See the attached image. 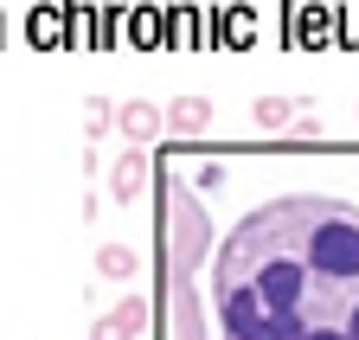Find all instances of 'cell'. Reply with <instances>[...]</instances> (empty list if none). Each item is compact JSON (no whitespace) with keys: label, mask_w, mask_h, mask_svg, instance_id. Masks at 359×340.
I'll list each match as a JSON object with an SVG mask.
<instances>
[{"label":"cell","mask_w":359,"mask_h":340,"mask_svg":"<svg viewBox=\"0 0 359 340\" xmlns=\"http://www.w3.org/2000/svg\"><path fill=\"white\" fill-rule=\"evenodd\" d=\"M289 142H295V148H308V142H321V122H314V116H302L295 129H289Z\"/></svg>","instance_id":"11"},{"label":"cell","mask_w":359,"mask_h":340,"mask_svg":"<svg viewBox=\"0 0 359 340\" xmlns=\"http://www.w3.org/2000/svg\"><path fill=\"white\" fill-rule=\"evenodd\" d=\"M302 109H308V103H302V97H283V90H276V97H257V103H250L257 129H276V135H283V129H295V122H302Z\"/></svg>","instance_id":"7"},{"label":"cell","mask_w":359,"mask_h":340,"mask_svg":"<svg viewBox=\"0 0 359 340\" xmlns=\"http://www.w3.org/2000/svg\"><path fill=\"white\" fill-rule=\"evenodd\" d=\"M83 122H90V142H103L116 129V103L109 97H83Z\"/></svg>","instance_id":"9"},{"label":"cell","mask_w":359,"mask_h":340,"mask_svg":"<svg viewBox=\"0 0 359 340\" xmlns=\"http://www.w3.org/2000/svg\"><path fill=\"white\" fill-rule=\"evenodd\" d=\"M116 129H122V148H148L167 129V109L148 97H128V103H116Z\"/></svg>","instance_id":"4"},{"label":"cell","mask_w":359,"mask_h":340,"mask_svg":"<svg viewBox=\"0 0 359 340\" xmlns=\"http://www.w3.org/2000/svg\"><path fill=\"white\" fill-rule=\"evenodd\" d=\"M135 270H142V257H135L128 244H97V276H109V283H128Z\"/></svg>","instance_id":"8"},{"label":"cell","mask_w":359,"mask_h":340,"mask_svg":"<svg viewBox=\"0 0 359 340\" xmlns=\"http://www.w3.org/2000/svg\"><path fill=\"white\" fill-rule=\"evenodd\" d=\"M224 340H359V205L269 199L224 231L212 270Z\"/></svg>","instance_id":"1"},{"label":"cell","mask_w":359,"mask_h":340,"mask_svg":"<svg viewBox=\"0 0 359 340\" xmlns=\"http://www.w3.org/2000/svg\"><path fill=\"white\" fill-rule=\"evenodd\" d=\"M161 13H135V46H161Z\"/></svg>","instance_id":"10"},{"label":"cell","mask_w":359,"mask_h":340,"mask_svg":"<svg viewBox=\"0 0 359 340\" xmlns=\"http://www.w3.org/2000/svg\"><path fill=\"white\" fill-rule=\"evenodd\" d=\"M148 180H154L148 148H122V154H116V167H109V193L128 205V199H142V193H148Z\"/></svg>","instance_id":"5"},{"label":"cell","mask_w":359,"mask_h":340,"mask_svg":"<svg viewBox=\"0 0 359 340\" xmlns=\"http://www.w3.org/2000/svg\"><path fill=\"white\" fill-rule=\"evenodd\" d=\"M32 32H39V46H58V13H39Z\"/></svg>","instance_id":"12"},{"label":"cell","mask_w":359,"mask_h":340,"mask_svg":"<svg viewBox=\"0 0 359 340\" xmlns=\"http://www.w3.org/2000/svg\"><path fill=\"white\" fill-rule=\"evenodd\" d=\"M148 321H154L148 295H122L109 315H97V321H90V340H142V327H148Z\"/></svg>","instance_id":"3"},{"label":"cell","mask_w":359,"mask_h":340,"mask_svg":"<svg viewBox=\"0 0 359 340\" xmlns=\"http://www.w3.org/2000/svg\"><path fill=\"white\" fill-rule=\"evenodd\" d=\"M167 129L173 135H205L212 129V97H173L167 103Z\"/></svg>","instance_id":"6"},{"label":"cell","mask_w":359,"mask_h":340,"mask_svg":"<svg viewBox=\"0 0 359 340\" xmlns=\"http://www.w3.org/2000/svg\"><path fill=\"white\" fill-rule=\"evenodd\" d=\"M205 212L199 199L180 186L173 174L154 180V244H161V340H205L199 334V295H193V270L205 257Z\"/></svg>","instance_id":"2"}]
</instances>
